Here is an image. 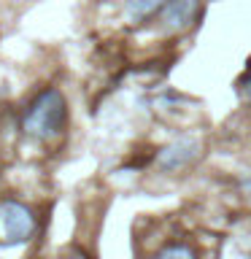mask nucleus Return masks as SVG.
<instances>
[{
  "label": "nucleus",
  "mask_w": 251,
  "mask_h": 259,
  "mask_svg": "<svg viewBox=\"0 0 251 259\" xmlns=\"http://www.w3.org/2000/svg\"><path fill=\"white\" fill-rule=\"evenodd\" d=\"M65 116H68V108H65L62 92L60 89H44L24 113V133L38 138V141L57 138L65 127Z\"/></svg>",
  "instance_id": "obj_1"
},
{
  "label": "nucleus",
  "mask_w": 251,
  "mask_h": 259,
  "mask_svg": "<svg viewBox=\"0 0 251 259\" xmlns=\"http://www.w3.org/2000/svg\"><path fill=\"white\" fill-rule=\"evenodd\" d=\"M200 154V143L197 141H189V138H181V141H173L170 146L159 151V167L168 170V173H173V170H184L186 165H192L194 159H197Z\"/></svg>",
  "instance_id": "obj_4"
},
{
  "label": "nucleus",
  "mask_w": 251,
  "mask_h": 259,
  "mask_svg": "<svg viewBox=\"0 0 251 259\" xmlns=\"http://www.w3.org/2000/svg\"><path fill=\"white\" fill-rule=\"evenodd\" d=\"M240 92H243V95H246L248 100H251V70L246 73V78L240 81Z\"/></svg>",
  "instance_id": "obj_7"
},
{
  "label": "nucleus",
  "mask_w": 251,
  "mask_h": 259,
  "mask_svg": "<svg viewBox=\"0 0 251 259\" xmlns=\"http://www.w3.org/2000/svg\"><path fill=\"white\" fill-rule=\"evenodd\" d=\"M202 14V0H168L159 11V24L170 35H184L197 27Z\"/></svg>",
  "instance_id": "obj_3"
},
{
  "label": "nucleus",
  "mask_w": 251,
  "mask_h": 259,
  "mask_svg": "<svg viewBox=\"0 0 251 259\" xmlns=\"http://www.w3.org/2000/svg\"><path fill=\"white\" fill-rule=\"evenodd\" d=\"M154 259H197V251H194L189 243H170L162 251H157Z\"/></svg>",
  "instance_id": "obj_6"
},
{
  "label": "nucleus",
  "mask_w": 251,
  "mask_h": 259,
  "mask_svg": "<svg viewBox=\"0 0 251 259\" xmlns=\"http://www.w3.org/2000/svg\"><path fill=\"white\" fill-rule=\"evenodd\" d=\"M65 259H89L87 254H70V256H65Z\"/></svg>",
  "instance_id": "obj_8"
},
{
  "label": "nucleus",
  "mask_w": 251,
  "mask_h": 259,
  "mask_svg": "<svg viewBox=\"0 0 251 259\" xmlns=\"http://www.w3.org/2000/svg\"><path fill=\"white\" fill-rule=\"evenodd\" d=\"M165 3L168 0H127L124 8L133 22H143V19H151L154 14H159Z\"/></svg>",
  "instance_id": "obj_5"
},
{
  "label": "nucleus",
  "mask_w": 251,
  "mask_h": 259,
  "mask_svg": "<svg viewBox=\"0 0 251 259\" xmlns=\"http://www.w3.org/2000/svg\"><path fill=\"white\" fill-rule=\"evenodd\" d=\"M35 232V216L27 205L8 200L0 205V240L3 243H24Z\"/></svg>",
  "instance_id": "obj_2"
}]
</instances>
